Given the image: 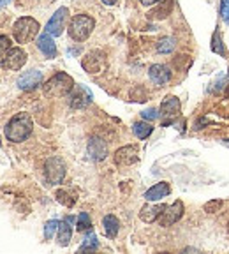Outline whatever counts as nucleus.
I'll return each instance as SVG.
<instances>
[{
  "mask_svg": "<svg viewBox=\"0 0 229 254\" xmlns=\"http://www.w3.org/2000/svg\"><path fill=\"white\" fill-rule=\"evenodd\" d=\"M148 76H150V79L154 81L155 85H164L170 81L171 78V71L166 67V65H161V64H155V65H152L150 71H148Z\"/></svg>",
  "mask_w": 229,
  "mask_h": 254,
  "instance_id": "obj_11",
  "label": "nucleus"
},
{
  "mask_svg": "<svg viewBox=\"0 0 229 254\" xmlns=\"http://www.w3.org/2000/svg\"><path fill=\"white\" fill-rule=\"evenodd\" d=\"M88 154H90V157L95 159V161H103L108 154L106 143L101 138H92L90 141H88Z\"/></svg>",
  "mask_w": 229,
  "mask_h": 254,
  "instance_id": "obj_12",
  "label": "nucleus"
},
{
  "mask_svg": "<svg viewBox=\"0 0 229 254\" xmlns=\"http://www.w3.org/2000/svg\"><path fill=\"white\" fill-rule=\"evenodd\" d=\"M141 117L145 120H155L159 117V113H157V110H154V108H150V110H145L141 113Z\"/></svg>",
  "mask_w": 229,
  "mask_h": 254,
  "instance_id": "obj_27",
  "label": "nucleus"
},
{
  "mask_svg": "<svg viewBox=\"0 0 229 254\" xmlns=\"http://www.w3.org/2000/svg\"><path fill=\"white\" fill-rule=\"evenodd\" d=\"M104 4H108V5H113V4H116V0H103Z\"/></svg>",
  "mask_w": 229,
  "mask_h": 254,
  "instance_id": "obj_30",
  "label": "nucleus"
},
{
  "mask_svg": "<svg viewBox=\"0 0 229 254\" xmlns=\"http://www.w3.org/2000/svg\"><path fill=\"white\" fill-rule=\"evenodd\" d=\"M25 62H27V53L21 48H11L2 59V67L5 71H18V69L23 67Z\"/></svg>",
  "mask_w": 229,
  "mask_h": 254,
  "instance_id": "obj_5",
  "label": "nucleus"
},
{
  "mask_svg": "<svg viewBox=\"0 0 229 254\" xmlns=\"http://www.w3.org/2000/svg\"><path fill=\"white\" fill-rule=\"evenodd\" d=\"M72 222V217H67L63 222L58 224V244L60 246H67L71 242V237H72V230H71V224Z\"/></svg>",
  "mask_w": 229,
  "mask_h": 254,
  "instance_id": "obj_18",
  "label": "nucleus"
},
{
  "mask_svg": "<svg viewBox=\"0 0 229 254\" xmlns=\"http://www.w3.org/2000/svg\"><path fill=\"white\" fill-rule=\"evenodd\" d=\"M90 101H92V94H90V90L79 85V87L76 88V94L72 95L71 106H72V108H85L88 103H90Z\"/></svg>",
  "mask_w": 229,
  "mask_h": 254,
  "instance_id": "obj_17",
  "label": "nucleus"
},
{
  "mask_svg": "<svg viewBox=\"0 0 229 254\" xmlns=\"http://www.w3.org/2000/svg\"><path fill=\"white\" fill-rule=\"evenodd\" d=\"M103 226H104V231H106V235L110 238H114L116 235H118L120 222L114 215H106V217L103 219Z\"/></svg>",
  "mask_w": 229,
  "mask_h": 254,
  "instance_id": "obj_19",
  "label": "nucleus"
},
{
  "mask_svg": "<svg viewBox=\"0 0 229 254\" xmlns=\"http://www.w3.org/2000/svg\"><path fill=\"white\" fill-rule=\"evenodd\" d=\"M159 0H141V4L143 5H154V4H157Z\"/></svg>",
  "mask_w": 229,
  "mask_h": 254,
  "instance_id": "obj_29",
  "label": "nucleus"
},
{
  "mask_svg": "<svg viewBox=\"0 0 229 254\" xmlns=\"http://www.w3.org/2000/svg\"><path fill=\"white\" fill-rule=\"evenodd\" d=\"M228 231H229V224H228Z\"/></svg>",
  "mask_w": 229,
  "mask_h": 254,
  "instance_id": "obj_32",
  "label": "nucleus"
},
{
  "mask_svg": "<svg viewBox=\"0 0 229 254\" xmlns=\"http://www.w3.org/2000/svg\"><path fill=\"white\" fill-rule=\"evenodd\" d=\"M32 129H34L32 117L28 113H18L9 120L7 127H5V138L14 143L25 141L32 134Z\"/></svg>",
  "mask_w": 229,
  "mask_h": 254,
  "instance_id": "obj_1",
  "label": "nucleus"
},
{
  "mask_svg": "<svg viewBox=\"0 0 229 254\" xmlns=\"http://www.w3.org/2000/svg\"><path fill=\"white\" fill-rule=\"evenodd\" d=\"M152 131H154V127H152L148 122H136L134 124V134L138 136L139 139L148 138V136L152 134Z\"/></svg>",
  "mask_w": 229,
  "mask_h": 254,
  "instance_id": "obj_20",
  "label": "nucleus"
},
{
  "mask_svg": "<svg viewBox=\"0 0 229 254\" xmlns=\"http://www.w3.org/2000/svg\"><path fill=\"white\" fill-rule=\"evenodd\" d=\"M178 111H180V101H178V97H173V95L166 97V101L161 106V115L166 117V119H173V117L178 115Z\"/></svg>",
  "mask_w": 229,
  "mask_h": 254,
  "instance_id": "obj_16",
  "label": "nucleus"
},
{
  "mask_svg": "<svg viewBox=\"0 0 229 254\" xmlns=\"http://www.w3.org/2000/svg\"><path fill=\"white\" fill-rule=\"evenodd\" d=\"M65 177V164L60 157H50L46 161V179L52 184H60Z\"/></svg>",
  "mask_w": 229,
  "mask_h": 254,
  "instance_id": "obj_6",
  "label": "nucleus"
},
{
  "mask_svg": "<svg viewBox=\"0 0 229 254\" xmlns=\"http://www.w3.org/2000/svg\"><path fill=\"white\" fill-rule=\"evenodd\" d=\"M217 208H221V201H210L205 205V210L210 212V214H214V212H217Z\"/></svg>",
  "mask_w": 229,
  "mask_h": 254,
  "instance_id": "obj_28",
  "label": "nucleus"
},
{
  "mask_svg": "<svg viewBox=\"0 0 229 254\" xmlns=\"http://www.w3.org/2000/svg\"><path fill=\"white\" fill-rule=\"evenodd\" d=\"M9 50H11V41H9V37L0 36V59H4Z\"/></svg>",
  "mask_w": 229,
  "mask_h": 254,
  "instance_id": "obj_25",
  "label": "nucleus"
},
{
  "mask_svg": "<svg viewBox=\"0 0 229 254\" xmlns=\"http://www.w3.org/2000/svg\"><path fill=\"white\" fill-rule=\"evenodd\" d=\"M221 16L226 23H229V0H222L221 2Z\"/></svg>",
  "mask_w": 229,
  "mask_h": 254,
  "instance_id": "obj_26",
  "label": "nucleus"
},
{
  "mask_svg": "<svg viewBox=\"0 0 229 254\" xmlns=\"http://www.w3.org/2000/svg\"><path fill=\"white\" fill-rule=\"evenodd\" d=\"M72 88H74V79L69 74H65V72H58V74L52 76V78L44 83V94H46L48 97L57 99V97L67 95Z\"/></svg>",
  "mask_w": 229,
  "mask_h": 254,
  "instance_id": "obj_2",
  "label": "nucleus"
},
{
  "mask_svg": "<svg viewBox=\"0 0 229 254\" xmlns=\"http://www.w3.org/2000/svg\"><path fill=\"white\" fill-rule=\"evenodd\" d=\"M67 16H69L67 7H60L58 11L52 16V20L48 21V25H46L48 34H52L53 37L62 36L63 28H65V21H67Z\"/></svg>",
  "mask_w": 229,
  "mask_h": 254,
  "instance_id": "obj_7",
  "label": "nucleus"
},
{
  "mask_svg": "<svg viewBox=\"0 0 229 254\" xmlns=\"http://www.w3.org/2000/svg\"><path fill=\"white\" fill-rule=\"evenodd\" d=\"M43 81V72L37 71V69H30V71L23 72L18 79V87L21 90H32V88H36L37 85H41Z\"/></svg>",
  "mask_w": 229,
  "mask_h": 254,
  "instance_id": "obj_9",
  "label": "nucleus"
},
{
  "mask_svg": "<svg viewBox=\"0 0 229 254\" xmlns=\"http://www.w3.org/2000/svg\"><path fill=\"white\" fill-rule=\"evenodd\" d=\"M58 221H50L46 222V226H44V237H46V240H50V238L53 237V233H55L57 230H58Z\"/></svg>",
  "mask_w": 229,
  "mask_h": 254,
  "instance_id": "obj_24",
  "label": "nucleus"
},
{
  "mask_svg": "<svg viewBox=\"0 0 229 254\" xmlns=\"http://www.w3.org/2000/svg\"><path fill=\"white\" fill-rule=\"evenodd\" d=\"M182 215H183V203L174 201L173 205L164 208V212H162L161 217H159V222H161V226H171V224H174L176 221H180Z\"/></svg>",
  "mask_w": 229,
  "mask_h": 254,
  "instance_id": "obj_8",
  "label": "nucleus"
},
{
  "mask_svg": "<svg viewBox=\"0 0 229 254\" xmlns=\"http://www.w3.org/2000/svg\"><path fill=\"white\" fill-rule=\"evenodd\" d=\"M92 228V221L90 215L87 212H81L78 217V231H88Z\"/></svg>",
  "mask_w": 229,
  "mask_h": 254,
  "instance_id": "obj_22",
  "label": "nucleus"
},
{
  "mask_svg": "<svg viewBox=\"0 0 229 254\" xmlns=\"http://www.w3.org/2000/svg\"><path fill=\"white\" fill-rule=\"evenodd\" d=\"M7 4V0H0V7H2V5H5Z\"/></svg>",
  "mask_w": 229,
  "mask_h": 254,
  "instance_id": "obj_31",
  "label": "nucleus"
},
{
  "mask_svg": "<svg viewBox=\"0 0 229 254\" xmlns=\"http://www.w3.org/2000/svg\"><path fill=\"white\" fill-rule=\"evenodd\" d=\"M170 184L168 182H159L155 184L154 187H150V189L145 192V198L146 201H159V199H162L164 196L170 194Z\"/></svg>",
  "mask_w": 229,
  "mask_h": 254,
  "instance_id": "obj_13",
  "label": "nucleus"
},
{
  "mask_svg": "<svg viewBox=\"0 0 229 254\" xmlns=\"http://www.w3.org/2000/svg\"><path fill=\"white\" fill-rule=\"evenodd\" d=\"M37 32H39V23H37L34 18H20V20L14 23V28H12V34H14V39L18 43H30L34 37L37 36Z\"/></svg>",
  "mask_w": 229,
  "mask_h": 254,
  "instance_id": "obj_4",
  "label": "nucleus"
},
{
  "mask_svg": "<svg viewBox=\"0 0 229 254\" xmlns=\"http://www.w3.org/2000/svg\"><path fill=\"white\" fill-rule=\"evenodd\" d=\"M94 27H95L94 18H90L87 14H78L69 23V36H71V39L81 43V41H85L90 36Z\"/></svg>",
  "mask_w": 229,
  "mask_h": 254,
  "instance_id": "obj_3",
  "label": "nucleus"
},
{
  "mask_svg": "<svg viewBox=\"0 0 229 254\" xmlns=\"http://www.w3.org/2000/svg\"><path fill=\"white\" fill-rule=\"evenodd\" d=\"M136 161H138V148L130 147V145L118 148L114 154V163L118 166H129V164H134Z\"/></svg>",
  "mask_w": 229,
  "mask_h": 254,
  "instance_id": "obj_10",
  "label": "nucleus"
},
{
  "mask_svg": "<svg viewBox=\"0 0 229 254\" xmlns=\"http://www.w3.org/2000/svg\"><path fill=\"white\" fill-rule=\"evenodd\" d=\"M164 208H166V205H145L139 212V217L145 222H154L161 217Z\"/></svg>",
  "mask_w": 229,
  "mask_h": 254,
  "instance_id": "obj_15",
  "label": "nucleus"
},
{
  "mask_svg": "<svg viewBox=\"0 0 229 254\" xmlns=\"http://www.w3.org/2000/svg\"><path fill=\"white\" fill-rule=\"evenodd\" d=\"M174 46H176V41H174L173 37H164V39L159 41L157 52L159 53H171L174 50Z\"/></svg>",
  "mask_w": 229,
  "mask_h": 254,
  "instance_id": "obj_21",
  "label": "nucleus"
},
{
  "mask_svg": "<svg viewBox=\"0 0 229 254\" xmlns=\"http://www.w3.org/2000/svg\"><path fill=\"white\" fill-rule=\"evenodd\" d=\"M97 247H99V244H97V238H95V235L92 233V235H88V237L85 238L83 246L79 247V251H81V253H85V251H95Z\"/></svg>",
  "mask_w": 229,
  "mask_h": 254,
  "instance_id": "obj_23",
  "label": "nucleus"
},
{
  "mask_svg": "<svg viewBox=\"0 0 229 254\" xmlns=\"http://www.w3.org/2000/svg\"><path fill=\"white\" fill-rule=\"evenodd\" d=\"M37 46H39V50L44 53L46 57H50V59H53V57H57V46H55V41H53V36L52 34H43V36H39V39H37Z\"/></svg>",
  "mask_w": 229,
  "mask_h": 254,
  "instance_id": "obj_14",
  "label": "nucleus"
}]
</instances>
